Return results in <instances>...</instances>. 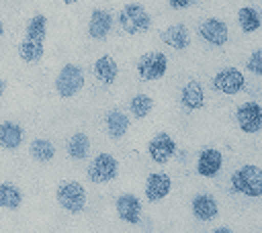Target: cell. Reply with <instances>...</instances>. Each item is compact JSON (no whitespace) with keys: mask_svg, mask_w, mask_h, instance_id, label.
Segmentation results:
<instances>
[{"mask_svg":"<svg viewBox=\"0 0 262 233\" xmlns=\"http://www.w3.org/2000/svg\"><path fill=\"white\" fill-rule=\"evenodd\" d=\"M160 39L166 43V45H170L172 49H186L188 47V43H190V35H188V29L184 27V25H170L168 29H164L162 31V35H160Z\"/></svg>","mask_w":262,"mask_h":233,"instance_id":"d6986e66","label":"cell"},{"mask_svg":"<svg viewBox=\"0 0 262 233\" xmlns=\"http://www.w3.org/2000/svg\"><path fill=\"white\" fill-rule=\"evenodd\" d=\"M104 123H106L108 135L113 139H119V137H123L129 131V116L125 112H121V110H111L106 114V121Z\"/></svg>","mask_w":262,"mask_h":233,"instance_id":"44dd1931","label":"cell"},{"mask_svg":"<svg viewBox=\"0 0 262 233\" xmlns=\"http://www.w3.org/2000/svg\"><path fill=\"white\" fill-rule=\"evenodd\" d=\"M176 151V143L174 139L166 133V131H160L158 135H154L147 143V153L149 157L156 161V164H166L170 161V157L174 155Z\"/></svg>","mask_w":262,"mask_h":233,"instance_id":"30bf717a","label":"cell"},{"mask_svg":"<svg viewBox=\"0 0 262 233\" xmlns=\"http://www.w3.org/2000/svg\"><path fill=\"white\" fill-rule=\"evenodd\" d=\"M45 37H47V16L35 14L25 29V37L18 43V55L25 63H37L45 51Z\"/></svg>","mask_w":262,"mask_h":233,"instance_id":"6da1fadb","label":"cell"},{"mask_svg":"<svg viewBox=\"0 0 262 233\" xmlns=\"http://www.w3.org/2000/svg\"><path fill=\"white\" fill-rule=\"evenodd\" d=\"M84 88V72L76 63H66L57 78H55V90L61 98H72Z\"/></svg>","mask_w":262,"mask_h":233,"instance_id":"5b68a950","label":"cell"},{"mask_svg":"<svg viewBox=\"0 0 262 233\" xmlns=\"http://www.w3.org/2000/svg\"><path fill=\"white\" fill-rule=\"evenodd\" d=\"M4 90H6V82H4L2 78H0V96L4 94Z\"/></svg>","mask_w":262,"mask_h":233,"instance_id":"f546056e","label":"cell"},{"mask_svg":"<svg viewBox=\"0 0 262 233\" xmlns=\"http://www.w3.org/2000/svg\"><path fill=\"white\" fill-rule=\"evenodd\" d=\"M23 127L16 125L14 121H4L0 123V145L8 151L18 149V145L23 143Z\"/></svg>","mask_w":262,"mask_h":233,"instance_id":"ffe728a7","label":"cell"},{"mask_svg":"<svg viewBox=\"0 0 262 233\" xmlns=\"http://www.w3.org/2000/svg\"><path fill=\"white\" fill-rule=\"evenodd\" d=\"M90 151V139L86 133H74L68 141V153L74 159H86Z\"/></svg>","mask_w":262,"mask_h":233,"instance_id":"cb8c5ba5","label":"cell"},{"mask_svg":"<svg viewBox=\"0 0 262 233\" xmlns=\"http://www.w3.org/2000/svg\"><path fill=\"white\" fill-rule=\"evenodd\" d=\"M192 206V215L199 219V221H213L219 213V206H217V200L211 196V194H196L190 202Z\"/></svg>","mask_w":262,"mask_h":233,"instance_id":"ac0fdd59","label":"cell"},{"mask_svg":"<svg viewBox=\"0 0 262 233\" xmlns=\"http://www.w3.org/2000/svg\"><path fill=\"white\" fill-rule=\"evenodd\" d=\"M2 33H4V25H2V20H0V37H2Z\"/></svg>","mask_w":262,"mask_h":233,"instance_id":"1f68e13d","label":"cell"},{"mask_svg":"<svg viewBox=\"0 0 262 233\" xmlns=\"http://www.w3.org/2000/svg\"><path fill=\"white\" fill-rule=\"evenodd\" d=\"M211 84H213V88L217 92L227 94V96H233V94H237V92L244 90L246 80H244V74L237 67H223V69H219L213 76V82Z\"/></svg>","mask_w":262,"mask_h":233,"instance_id":"ba28073f","label":"cell"},{"mask_svg":"<svg viewBox=\"0 0 262 233\" xmlns=\"http://www.w3.org/2000/svg\"><path fill=\"white\" fill-rule=\"evenodd\" d=\"M237 25H239V29H242L244 33H254V31H258L260 25H262L258 8H254V6H242V8L237 10Z\"/></svg>","mask_w":262,"mask_h":233,"instance_id":"7402d4cb","label":"cell"},{"mask_svg":"<svg viewBox=\"0 0 262 233\" xmlns=\"http://www.w3.org/2000/svg\"><path fill=\"white\" fill-rule=\"evenodd\" d=\"M233 229H229V227H219V229H215V233H231Z\"/></svg>","mask_w":262,"mask_h":233,"instance_id":"f1b7e54d","label":"cell"},{"mask_svg":"<svg viewBox=\"0 0 262 233\" xmlns=\"http://www.w3.org/2000/svg\"><path fill=\"white\" fill-rule=\"evenodd\" d=\"M196 0H168V4L174 8V10H180V8H188L192 6Z\"/></svg>","mask_w":262,"mask_h":233,"instance_id":"83f0119b","label":"cell"},{"mask_svg":"<svg viewBox=\"0 0 262 233\" xmlns=\"http://www.w3.org/2000/svg\"><path fill=\"white\" fill-rule=\"evenodd\" d=\"M29 153L37 161H49L55 155V147H53V143L49 139H35V141H31Z\"/></svg>","mask_w":262,"mask_h":233,"instance_id":"d4e9b609","label":"cell"},{"mask_svg":"<svg viewBox=\"0 0 262 233\" xmlns=\"http://www.w3.org/2000/svg\"><path fill=\"white\" fill-rule=\"evenodd\" d=\"M115 208L119 219L129 225H137L141 221V200L135 194H121L115 202Z\"/></svg>","mask_w":262,"mask_h":233,"instance_id":"4fadbf2b","label":"cell"},{"mask_svg":"<svg viewBox=\"0 0 262 233\" xmlns=\"http://www.w3.org/2000/svg\"><path fill=\"white\" fill-rule=\"evenodd\" d=\"M180 102H182V106L188 108V110H199V108H203V104H205V92H203L201 82L188 80V82L182 86Z\"/></svg>","mask_w":262,"mask_h":233,"instance_id":"e0dca14e","label":"cell"},{"mask_svg":"<svg viewBox=\"0 0 262 233\" xmlns=\"http://www.w3.org/2000/svg\"><path fill=\"white\" fill-rule=\"evenodd\" d=\"M23 202V192L18 186L10 184V182H2L0 184V208H18Z\"/></svg>","mask_w":262,"mask_h":233,"instance_id":"603a6c76","label":"cell"},{"mask_svg":"<svg viewBox=\"0 0 262 233\" xmlns=\"http://www.w3.org/2000/svg\"><path fill=\"white\" fill-rule=\"evenodd\" d=\"M119 172V161L111 155V153H98L92 157V161L88 164V180L94 184H106L111 180L117 178Z\"/></svg>","mask_w":262,"mask_h":233,"instance_id":"8992f818","label":"cell"},{"mask_svg":"<svg viewBox=\"0 0 262 233\" xmlns=\"http://www.w3.org/2000/svg\"><path fill=\"white\" fill-rule=\"evenodd\" d=\"M221 166H223V155H221L219 149H215V147H205V149L199 153L196 172H199L203 178H215V176L221 172Z\"/></svg>","mask_w":262,"mask_h":233,"instance_id":"7c38bea8","label":"cell"},{"mask_svg":"<svg viewBox=\"0 0 262 233\" xmlns=\"http://www.w3.org/2000/svg\"><path fill=\"white\" fill-rule=\"evenodd\" d=\"M231 190L244 196H260L262 194V170L254 164L239 166L231 176Z\"/></svg>","mask_w":262,"mask_h":233,"instance_id":"7a4b0ae2","label":"cell"},{"mask_svg":"<svg viewBox=\"0 0 262 233\" xmlns=\"http://www.w3.org/2000/svg\"><path fill=\"white\" fill-rule=\"evenodd\" d=\"M246 67H248L254 76H262V49H256V51L250 55Z\"/></svg>","mask_w":262,"mask_h":233,"instance_id":"4316f807","label":"cell"},{"mask_svg":"<svg viewBox=\"0 0 262 233\" xmlns=\"http://www.w3.org/2000/svg\"><path fill=\"white\" fill-rule=\"evenodd\" d=\"M119 27L127 33V35H135V33H141V31H147L149 25H151V16L149 12L137 4V2H131V4H125L119 12Z\"/></svg>","mask_w":262,"mask_h":233,"instance_id":"277c9868","label":"cell"},{"mask_svg":"<svg viewBox=\"0 0 262 233\" xmlns=\"http://www.w3.org/2000/svg\"><path fill=\"white\" fill-rule=\"evenodd\" d=\"M92 74L98 82H102L104 86H111L119 76V65L111 55H100L92 65Z\"/></svg>","mask_w":262,"mask_h":233,"instance_id":"2e32d148","label":"cell"},{"mask_svg":"<svg viewBox=\"0 0 262 233\" xmlns=\"http://www.w3.org/2000/svg\"><path fill=\"white\" fill-rule=\"evenodd\" d=\"M55 198L66 213H82L86 206V190L80 182L63 180L55 190Z\"/></svg>","mask_w":262,"mask_h":233,"instance_id":"3957f363","label":"cell"},{"mask_svg":"<svg viewBox=\"0 0 262 233\" xmlns=\"http://www.w3.org/2000/svg\"><path fill=\"white\" fill-rule=\"evenodd\" d=\"M113 29V16L106 10H92L88 20V35L96 41H104Z\"/></svg>","mask_w":262,"mask_h":233,"instance_id":"9a60e30c","label":"cell"},{"mask_svg":"<svg viewBox=\"0 0 262 233\" xmlns=\"http://www.w3.org/2000/svg\"><path fill=\"white\" fill-rule=\"evenodd\" d=\"M235 121L244 133H256L262 127V106L258 102H244L235 110Z\"/></svg>","mask_w":262,"mask_h":233,"instance_id":"9c48e42d","label":"cell"},{"mask_svg":"<svg viewBox=\"0 0 262 233\" xmlns=\"http://www.w3.org/2000/svg\"><path fill=\"white\" fill-rule=\"evenodd\" d=\"M63 4H74V2H78V0H61Z\"/></svg>","mask_w":262,"mask_h":233,"instance_id":"4dcf8cb0","label":"cell"},{"mask_svg":"<svg viewBox=\"0 0 262 233\" xmlns=\"http://www.w3.org/2000/svg\"><path fill=\"white\" fill-rule=\"evenodd\" d=\"M199 35H201V39L207 41L209 45L221 47V45H225L227 39H229V29H227V25H225L223 20L211 16V18H205V20L201 22Z\"/></svg>","mask_w":262,"mask_h":233,"instance_id":"8fae6325","label":"cell"},{"mask_svg":"<svg viewBox=\"0 0 262 233\" xmlns=\"http://www.w3.org/2000/svg\"><path fill=\"white\" fill-rule=\"evenodd\" d=\"M151 108H154V98L147 96V94H143V92L141 94H135L131 98V102H129V110H131V114L135 119H145L151 112Z\"/></svg>","mask_w":262,"mask_h":233,"instance_id":"484cf974","label":"cell"},{"mask_svg":"<svg viewBox=\"0 0 262 233\" xmlns=\"http://www.w3.org/2000/svg\"><path fill=\"white\" fill-rule=\"evenodd\" d=\"M168 69V59L162 51H147L137 61V74L143 82L160 80Z\"/></svg>","mask_w":262,"mask_h":233,"instance_id":"52a82bcc","label":"cell"},{"mask_svg":"<svg viewBox=\"0 0 262 233\" xmlns=\"http://www.w3.org/2000/svg\"><path fill=\"white\" fill-rule=\"evenodd\" d=\"M172 190V180L168 174L164 172H154L147 176V182H145V198L149 202H158L162 198H166Z\"/></svg>","mask_w":262,"mask_h":233,"instance_id":"5bb4252c","label":"cell"}]
</instances>
